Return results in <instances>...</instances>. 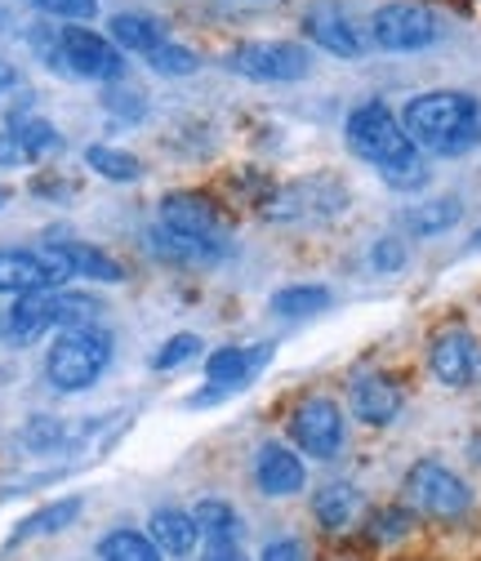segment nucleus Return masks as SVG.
<instances>
[{
  "mask_svg": "<svg viewBox=\"0 0 481 561\" xmlns=\"http://www.w3.org/2000/svg\"><path fill=\"white\" fill-rule=\"evenodd\" d=\"M401 125L415 148L437 157H463L481 144V99L463 90H428L405 103Z\"/></svg>",
  "mask_w": 481,
  "mask_h": 561,
  "instance_id": "f257e3e1",
  "label": "nucleus"
},
{
  "mask_svg": "<svg viewBox=\"0 0 481 561\" xmlns=\"http://www.w3.org/2000/svg\"><path fill=\"white\" fill-rule=\"evenodd\" d=\"M343 134H348V148L379 165V174L392 183V187H420L424 183V170H420V148L410 144L405 125L383 107V103H362L348 125H343Z\"/></svg>",
  "mask_w": 481,
  "mask_h": 561,
  "instance_id": "f03ea898",
  "label": "nucleus"
},
{
  "mask_svg": "<svg viewBox=\"0 0 481 561\" xmlns=\"http://www.w3.org/2000/svg\"><path fill=\"white\" fill-rule=\"evenodd\" d=\"M107 362H112V334L107 330H99V325L62 330L45 353V375L58 392H85L99 383Z\"/></svg>",
  "mask_w": 481,
  "mask_h": 561,
  "instance_id": "7ed1b4c3",
  "label": "nucleus"
},
{
  "mask_svg": "<svg viewBox=\"0 0 481 561\" xmlns=\"http://www.w3.org/2000/svg\"><path fill=\"white\" fill-rule=\"evenodd\" d=\"M405 504L424 513V517H437V522H455L472 508V490L459 472H450L446 463L437 459H420L415 468L405 472Z\"/></svg>",
  "mask_w": 481,
  "mask_h": 561,
  "instance_id": "20e7f679",
  "label": "nucleus"
},
{
  "mask_svg": "<svg viewBox=\"0 0 481 561\" xmlns=\"http://www.w3.org/2000/svg\"><path fill=\"white\" fill-rule=\"evenodd\" d=\"M161 224H165V232L174 237V245L183 254L205 259L210 250H224V228L215 219V205L205 196H192V192L165 196L161 201Z\"/></svg>",
  "mask_w": 481,
  "mask_h": 561,
  "instance_id": "39448f33",
  "label": "nucleus"
},
{
  "mask_svg": "<svg viewBox=\"0 0 481 561\" xmlns=\"http://www.w3.org/2000/svg\"><path fill=\"white\" fill-rule=\"evenodd\" d=\"M370 36L388 54H410V49H428L442 36V23L428 5H420V0H392V5L375 10Z\"/></svg>",
  "mask_w": 481,
  "mask_h": 561,
  "instance_id": "423d86ee",
  "label": "nucleus"
},
{
  "mask_svg": "<svg viewBox=\"0 0 481 561\" xmlns=\"http://www.w3.org/2000/svg\"><path fill=\"white\" fill-rule=\"evenodd\" d=\"M54 62L67 67L72 77H85V81H116L125 72L121 49L90 27H58Z\"/></svg>",
  "mask_w": 481,
  "mask_h": 561,
  "instance_id": "0eeeda50",
  "label": "nucleus"
},
{
  "mask_svg": "<svg viewBox=\"0 0 481 561\" xmlns=\"http://www.w3.org/2000/svg\"><path fill=\"white\" fill-rule=\"evenodd\" d=\"M228 67L250 81H304L308 77V49L295 45V41H250V45H237L228 54Z\"/></svg>",
  "mask_w": 481,
  "mask_h": 561,
  "instance_id": "6e6552de",
  "label": "nucleus"
},
{
  "mask_svg": "<svg viewBox=\"0 0 481 561\" xmlns=\"http://www.w3.org/2000/svg\"><path fill=\"white\" fill-rule=\"evenodd\" d=\"M290 437L312 459H334L343 446V410L330 397H304L290 414Z\"/></svg>",
  "mask_w": 481,
  "mask_h": 561,
  "instance_id": "1a4fd4ad",
  "label": "nucleus"
},
{
  "mask_svg": "<svg viewBox=\"0 0 481 561\" xmlns=\"http://www.w3.org/2000/svg\"><path fill=\"white\" fill-rule=\"evenodd\" d=\"M428 366L446 388H468L481 375V343L468 330H442L428 347Z\"/></svg>",
  "mask_w": 481,
  "mask_h": 561,
  "instance_id": "9d476101",
  "label": "nucleus"
},
{
  "mask_svg": "<svg viewBox=\"0 0 481 561\" xmlns=\"http://www.w3.org/2000/svg\"><path fill=\"white\" fill-rule=\"evenodd\" d=\"M304 459L290 450V446H277V442H267L259 446V459H254V481L263 495L272 500H286V495H299L304 490Z\"/></svg>",
  "mask_w": 481,
  "mask_h": 561,
  "instance_id": "9b49d317",
  "label": "nucleus"
},
{
  "mask_svg": "<svg viewBox=\"0 0 481 561\" xmlns=\"http://www.w3.org/2000/svg\"><path fill=\"white\" fill-rule=\"evenodd\" d=\"M304 27L325 54H339V58H357L362 54V32L353 27V19L343 14L334 0H317V5L308 10V19H304Z\"/></svg>",
  "mask_w": 481,
  "mask_h": 561,
  "instance_id": "f8f14e48",
  "label": "nucleus"
},
{
  "mask_svg": "<svg viewBox=\"0 0 481 561\" xmlns=\"http://www.w3.org/2000/svg\"><path fill=\"white\" fill-rule=\"evenodd\" d=\"M348 401H353V414L362 419V424L383 428V424H392V419L401 414L405 392H401V383L388 379V375H362V379L353 383Z\"/></svg>",
  "mask_w": 481,
  "mask_h": 561,
  "instance_id": "ddd939ff",
  "label": "nucleus"
},
{
  "mask_svg": "<svg viewBox=\"0 0 481 561\" xmlns=\"http://www.w3.org/2000/svg\"><path fill=\"white\" fill-rule=\"evenodd\" d=\"M272 357V347L259 343V347H219V353H210V362H205V375H210V383H219L224 392L228 388H245Z\"/></svg>",
  "mask_w": 481,
  "mask_h": 561,
  "instance_id": "4468645a",
  "label": "nucleus"
},
{
  "mask_svg": "<svg viewBox=\"0 0 481 561\" xmlns=\"http://www.w3.org/2000/svg\"><path fill=\"white\" fill-rule=\"evenodd\" d=\"M36 290H54V280L41 263L36 250H10L0 245V295H36Z\"/></svg>",
  "mask_w": 481,
  "mask_h": 561,
  "instance_id": "2eb2a0df",
  "label": "nucleus"
},
{
  "mask_svg": "<svg viewBox=\"0 0 481 561\" xmlns=\"http://www.w3.org/2000/svg\"><path fill=\"white\" fill-rule=\"evenodd\" d=\"M148 535H152V543H157L165 557H187V552L196 548V539H201V526H196L192 513L157 508V513L148 517Z\"/></svg>",
  "mask_w": 481,
  "mask_h": 561,
  "instance_id": "dca6fc26",
  "label": "nucleus"
},
{
  "mask_svg": "<svg viewBox=\"0 0 481 561\" xmlns=\"http://www.w3.org/2000/svg\"><path fill=\"white\" fill-rule=\"evenodd\" d=\"M107 32H112V41L121 45V49H129V54H144V58H152L161 45H165V27L152 19V14H116L112 23H107Z\"/></svg>",
  "mask_w": 481,
  "mask_h": 561,
  "instance_id": "f3484780",
  "label": "nucleus"
},
{
  "mask_svg": "<svg viewBox=\"0 0 481 561\" xmlns=\"http://www.w3.org/2000/svg\"><path fill=\"white\" fill-rule=\"evenodd\" d=\"M362 513V495L348 485V481H330L317 490V500H312V517L325 526V530H348L353 517Z\"/></svg>",
  "mask_w": 481,
  "mask_h": 561,
  "instance_id": "a211bd4d",
  "label": "nucleus"
},
{
  "mask_svg": "<svg viewBox=\"0 0 481 561\" xmlns=\"http://www.w3.org/2000/svg\"><path fill=\"white\" fill-rule=\"evenodd\" d=\"M192 517H196L205 543H241V517H237L232 504H224V500H201V504L192 508Z\"/></svg>",
  "mask_w": 481,
  "mask_h": 561,
  "instance_id": "6ab92c4d",
  "label": "nucleus"
},
{
  "mask_svg": "<svg viewBox=\"0 0 481 561\" xmlns=\"http://www.w3.org/2000/svg\"><path fill=\"white\" fill-rule=\"evenodd\" d=\"M81 495H72V500H58V504H45L41 513H32L14 535H10V543H23V539H36V535H54V530H62V526H72L77 517H81Z\"/></svg>",
  "mask_w": 481,
  "mask_h": 561,
  "instance_id": "aec40b11",
  "label": "nucleus"
},
{
  "mask_svg": "<svg viewBox=\"0 0 481 561\" xmlns=\"http://www.w3.org/2000/svg\"><path fill=\"white\" fill-rule=\"evenodd\" d=\"M99 561H165V552L144 530H112L99 543Z\"/></svg>",
  "mask_w": 481,
  "mask_h": 561,
  "instance_id": "412c9836",
  "label": "nucleus"
},
{
  "mask_svg": "<svg viewBox=\"0 0 481 561\" xmlns=\"http://www.w3.org/2000/svg\"><path fill=\"white\" fill-rule=\"evenodd\" d=\"M49 312H54V325H62V330H85V325H99L103 304H99L94 295L58 290V295L49 299Z\"/></svg>",
  "mask_w": 481,
  "mask_h": 561,
  "instance_id": "4be33fe9",
  "label": "nucleus"
},
{
  "mask_svg": "<svg viewBox=\"0 0 481 561\" xmlns=\"http://www.w3.org/2000/svg\"><path fill=\"white\" fill-rule=\"evenodd\" d=\"M49 290H36V295H19L14 308H10V334L14 339H36L45 325H54V312H49Z\"/></svg>",
  "mask_w": 481,
  "mask_h": 561,
  "instance_id": "5701e85b",
  "label": "nucleus"
},
{
  "mask_svg": "<svg viewBox=\"0 0 481 561\" xmlns=\"http://www.w3.org/2000/svg\"><path fill=\"white\" fill-rule=\"evenodd\" d=\"M62 250H67V259H72V272H77V276L103 280V286H116V280H125V267H121V263H116L112 254L94 250V245H81V241H67Z\"/></svg>",
  "mask_w": 481,
  "mask_h": 561,
  "instance_id": "b1692460",
  "label": "nucleus"
},
{
  "mask_svg": "<svg viewBox=\"0 0 481 561\" xmlns=\"http://www.w3.org/2000/svg\"><path fill=\"white\" fill-rule=\"evenodd\" d=\"M85 165H90V170H99V174H103V179H112V183H134V179L144 174L139 157H129V152H121V148H107V144L85 148Z\"/></svg>",
  "mask_w": 481,
  "mask_h": 561,
  "instance_id": "393cba45",
  "label": "nucleus"
},
{
  "mask_svg": "<svg viewBox=\"0 0 481 561\" xmlns=\"http://www.w3.org/2000/svg\"><path fill=\"white\" fill-rule=\"evenodd\" d=\"M459 201L455 196H437V201H428V205H420V209H410V232H420V237H433V232H446V228H455L459 224Z\"/></svg>",
  "mask_w": 481,
  "mask_h": 561,
  "instance_id": "a878e982",
  "label": "nucleus"
},
{
  "mask_svg": "<svg viewBox=\"0 0 481 561\" xmlns=\"http://www.w3.org/2000/svg\"><path fill=\"white\" fill-rule=\"evenodd\" d=\"M14 129V138H19V148H23V161H41V157H49L62 138H58V129L49 125V121H41V116H27V121H19V125H10Z\"/></svg>",
  "mask_w": 481,
  "mask_h": 561,
  "instance_id": "bb28decb",
  "label": "nucleus"
},
{
  "mask_svg": "<svg viewBox=\"0 0 481 561\" xmlns=\"http://www.w3.org/2000/svg\"><path fill=\"white\" fill-rule=\"evenodd\" d=\"M321 308H330V290L325 286H290V290L272 295V312H282V317H312Z\"/></svg>",
  "mask_w": 481,
  "mask_h": 561,
  "instance_id": "cd10ccee",
  "label": "nucleus"
},
{
  "mask_svg": "<svg viewBox=\"0 0 481 561\" xmlns=\"http://www.w3.org/2000/svg\"><path fill=\"white\" fill-rule=\"evenodd\" d=\"M67 442H72V428H67L62 419H54V414H36V419L23 424V446L36 450V455H49V450H58Z\"/></svg>",
  "mask_w": 481,
  "mask_h": 561,
  "instance_id": "c85d7f7f",
  "label": "nucleus"
},
{
  "mask_svg": "<svg viewBox=\"0 0 481 561\" xmlns=\"http://www.w3.org/2000/svg\"><path fill=\"white\" fill-rule=\"evenodd\" d=\"M148 62L157 67L161 77H192V72H196V54L183 49V45H174V41H165Z\"/></svg>",
  "mask_w": 481,
  "mask_h": 561,
  "instance_id": "c756f323",
  "label": "nucleus"
},
{
  "mask_svg": "<svg viewBox=\"0 0 481 561\" xmlns=\"http://www.w3.org/2000/svg\"><path fill=\"white\" fill-rule=\"evenodd\" d=\"M201 353V339L196 334H174L161 343V353L152 357V370H179L183 362H192Z\"/></svg>",
  "mask_w": 481,
  "mask_h": 561,
  "instance_id": "7c9ffc66",
  "label": "nucleus"
},
{
  "mask_svg": "<svg viewBox=\"0 0 481 561\" xmlns=\"http://www.w3.org/2000/svg\"><path fill=\"white\" fill-rule=\"evenodd\" d=\"M32 5L49 19H94L99 14V0H32Z\"/></svg>",
  "mask_w": 481,
  "mask_h": 561,
  "instance_id": "2f4dec72",
  "label": "nucleus"
},
{
  "mask_svg": "<svg viewBox=\"0 0 481 561\" xmlns=\"http://www.w3.org/2000/svg\"><path fill=\"white\" fill-rule=\"evenodd\" d=\"M370 535L375 539H401V535H410V513L405 508H383V513H375V522H370Z\"/></svg>",
  "mask_w": 481,
  "mask_h": 561,
  "instance_id": "473e14b6",
  "label": "nucleus"
},
{
  "mask_svg": "<svg viewBox=\"0 0 481 561\" xmlns=\"http://www.w3.org/2000/svg\"><path fill=\"white\" fill-rule=\"evenodd\" d=\"M370 263H375L379 272H401V267H405V245H401L397 237H383V241H375Z\"/></svg>",
  "mask_w": 481,
  "mask_h": 561,
  "instance_id": "72a5a7b5",
  "label": "nucleus"
},
{
  "mask_svg": "<svg viewBox=\"0 0 481 561\" xmlns=\"http://www.w3.org/2000/svg\"><path fill=\"white\" fill-rule=\"evenodd\" d=\"M259 561H304V543L299 539H272Z\"/></svg>",
  "mask_w": 481,
  "mask_h": 561,
  "instance_id": "f704fd0d",
  "label": "nucleus"
},
{
  "mask_svg": "<svg viewBox=\"0 0 481 561\" xmlns=\"http://www.w3.org/2000/svg\"><path fill=\"white\" fill-rule=\"evenodd\" d=\"M201 561H250V557L241 552V543H205Z\"/></svg>",
  "mask_w": 481,
  "mask_h": 561,
  "instance_id": "c9c22d12",
  "label": "nucleus"
},
{
  "mask_svg": "<svg viewBox=\"0 0 481 561\" xmlns=\"http://www.w3.org/2000/svg\"><path fill=\"white\" fill-rule=\"evenodd\" d=\"M107 103H112L116 112H125V116H144V94H139V90H134V94H129V90H125V94H112Z\"/></svg>",
  "mask_w": 481,
  "mask_h": 561,
  "instance_id": "e433bc0d",
  "label": "nucleus"
},
{
  "mask_svg": "<svg viewBox=\"0 0 481 561\" xmlns=\"http://www.w3.org/2000/svg\"><path fill=\"white\" fill-rule=\"evenodd\" d=\"M10 85H14V67H10L5 58H0V94H5Z\"/></svg>",
  "mask_w": 481,
  "mask_h": 561,
  "instance_id": "4c0bfd02",
  "label": "nucleus"
},
{
  "mask_svg": "<svg viewBox=\"0 0 481 561\" xmlns=\"http://www.w3.org/2000/svg\"><path fill=\"white\" fill-rule=\"evenodd\" d=\"M5 205H10V187H5V183H0V209H5Z\"/></svg>",
  "mask_w": 481,
  "mask_h": 561,
  "instance_id": "58836bf2",
  "label": "nucleus"
},
{
  "mask_svg": "<svg viewBox=\"0 0 481 561\" xmlns=\"http://www.w3.org/2000/svg\"><path fill=\"white\" fill-rule=\"evenodd\" d=\"M472 245H481V228H477V237H472Z\"/></svg>",
  "mask_w": 481,
  "mask_h": 561,
  "instance_id": "ea45409f",
  "label": "nucleus"
}]
</instances>
